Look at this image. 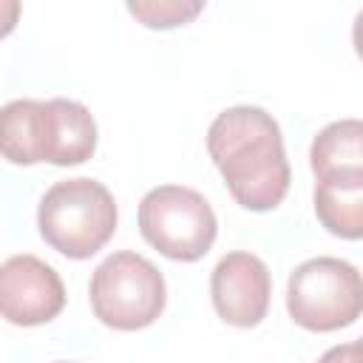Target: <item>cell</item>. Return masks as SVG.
<instances>
[{
  "label": "cell",
  "instance_id": "7c38bea8",
  "mask_svg": "<svg viewBox=\"0 0 363 363\" xmlns=\"http://www.w3.org/2000/svg\"><path fill=\"white\" fill-rule=\"evenodd\" d=\"M318 363H363V337L326 349Z\"/></svg>",
  "mask_w": 363,
  "mask_h": 363
},
{
  "label": "cell",
  "instance_id": "5b68a950",
  "mask_svg": "<svg viewBox=\"0 0 363 363\" xmlns=\"http://www.w3.org/2000/svg\"><path fill=\"white\" fill-rule=\"evenodd\" d=\"M286 312L309 332H335L363 315V275L332 255L298 264L286 281Z\"/></svg>",
  "mask_w": 363,
  "mask_h": 363
},
{
  "label": "cell",
  "instance_id": "8992f818",
  "mask_svg": "<svg viewBox=\"0 0 363 363\" xmlns=\"http://www.w3.org/2000/svg\"><path fill=\"white\" fill-rule=\"evenodd\" d=\"M142 238L170 261H199L216 241L218 221L210 201L193 187L162 184L139 201Z\"/></svg>",
  "mask_w": 363,
  "mask_h": 363
},
{
  "label": "cell",
  "instance_id": "277c9868",
  "mask_svg": "<svg viewBox=\"0 0 363 363\" xmlns=\"http://www.w3.org/2000/svg\"><path fill=\"white\" fill-rule=\"evenodd\" d=\"M88 295L94 315L105 326L136 332L164 312L167 286L153 261L139 252L119 250L94 269Z\"/></svg>",
  "mask_w": 363,
  "mask_h": 363
},
{
  "label": "cell",
  "instance_id": "52a82bcc",
  "mask_svg": "<svg viewBox=\"0 0 363 363\" xmlns=\"http://www.w3.org/2000/svg\"><path fill=\"white\" fill-rule=\"evenodd\" d=\"M65 306V286L57 269L37 255H11L0 267V309L14 326H40Z\"/></svg>",
  "mask_w": 363,
  "mask_h": 363
},
{
  "label": "cell",
  "instance_id": "9c48e42d",
  "mask_svg": "<svg viewBox=\"0 0 363 363\" xmlns=\"http://www.w3.org/2000/svg\"><path fill=\"white\" fill-rule=\"evenodd\" d=\"M315 216L337 238H363V173H337L315 184Z\"/></svg>",
  "mask_w": 363,
  "mask_h": 363
},
{
  "label": "cell",
  "instance_id": "4fadbf2b",
  "mask_svg": "<svg viewBox=\"0 0 363 363\" xmlns=\"http://www.w3.org/2000/svg\"><path fill=\"white\" fill-rule=\"evenodd\" d=\"M352 43H354V51H357V57L363 60V9L357 11V17H354V26H352Z\"/></svg>",
  "mask_w": 363,
  "mask_h": 363
},
{
  "label": "cell",
  "instance_id": "6da1fadb",
  "mask_svg": "<svg viewBox=\"0 0 363 363\" xmlns=\"http://www.w3.org/2000/svg\"><path fill=\"white\" fill-rule=\"evenodd\" d=\"M207 153L244 210L267 213L284 201L292 173L281 128L264 108L235 105L221 111L207 130Z\"/></svg>",
  "mask_w": 363,
  "mask_h": 363
},
{
  "label": "cell",
  "instance_id": "3957f363",
  "mask_svg": "<svg viewBox=\"0 0 363 363\" xmlns=\"http://www.w3.org/2000/svg\"><path fill=\"white\" fill-rule=\"evenodd\" d=\"M116 201L96 179H65L45 190L37 210L43 241L65 258L82 261L99 252L116 233Z\"/></svg>",
  "mask_w": 363,
  "mask_h": 363
},
{
  "label": "cell",
  "instance_id": "7a4b0ae2",
  "mask_svg": "<svg viewBox=\"0 0 363 363\" xmlns=\"http://www.w3.org/2000/svg\"><path fill=\"white\" fill-rule=\"evenodd\" d=\"M0 147L11 164H82L96 150V122L77 99H11L0 111Z\"/></svg>",
  "mask_w": 363,
  "mask_h": 363
},
{
  "label": "cell",
  "instance_id": "ba28073f",
  "mask_svg": "<svg viewBox=\"0 0 363 363\" xmlns=\"http://www.w3.org/2000/svg\"><path fill=\"white\" fill-rule=\"evenodd\" d=\"M269 269L252 252H227L210 275V298L218 318L230 326L250 329L267 318L269 309Z\"/></svg>",
  "mask_w": 363,
  "mask_h": 363
},
{
  "label": "cell",
  "instance_id": "8fae6325",
  "mask_svg": "<svg viewBox=\"0 0 363 363\" xmlns=\"http://www.w3.org/2000/svg\"><path fill=\"white\" fill-rule=\"evenodd\" d=\"M204 9L201 0H136L128 11L147 28H176L190 23Z\"/></svg>",
  "mask_w": 363,
  "mask_h": 363
},
{
  "label": "cell",
  "instance_id": "30bf717a",
  "mask_svg": "<svg viewBox=\"0 0 363 363\" xmlns=\"http://www.w3.org/2000/svg\"><path fill=\"white\" fill-rule=\"evenodd\" d=\"M309 167L320 179L363 173V119H340L318 130L309 147Z\"/></svg>",
  "mask_w": 363,
  "mask_h": 363
}]
</instances>
